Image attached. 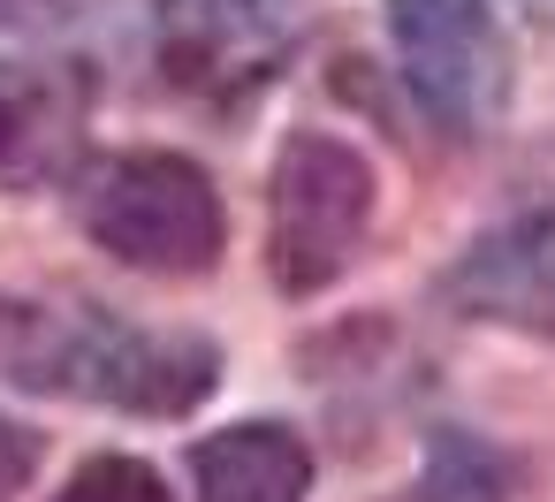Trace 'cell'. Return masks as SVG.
Segmentation results:
<instances>
[{"mask_svg": "<svg viewBox=\"0 0 555 502\" xmlns=\"http://www.w3.org/2000/svg\"><path fill=\"white\" fill-rule=\"evenodd\" d=\"M0 373L39 396H85L138 419H183L221 388V350L191 327H130L115 312H62L0 297Z\"/></svg>", "mask_w": 555, "mask_h": 502, "instance_id": "6da1fadb", "label": "cell"}, {"mask_svg": "<svg viewBox=\"0 0 555 502\" xmlns=\"http://www.w3.org/2000/svg\"><path fill=\"white\" fill-rule=\"evenodd\" d=\"M77 221L138 274H214L229 244L221 191L183 153H115L77 176Z\"/></svg>", "mask_w": 555, "mask_h": 502, "instance_id": "7a4b0ae2", "label": "cell"}, {"mask_svg": "<svg viewBox=\"0 0 555 502\" xmlns=\"http://www.w3.org/2000/svg\"><path fill=\"white\" fill-rule=\"evenodd\" d=\"M373 236V168L335 130H297L267 176V274L282 297L335 289Z\"/></svg>", "mask_w": 555, "mask_h": 502, "instance_id": "3957f363", "label": "cell"}, {"mask_svg": "<svg viewBox=\"0 0 555 502\" xmlns=\"http://www.w3.org/2000/svg\"><path fill=\"white\" fill-rule=\"evenodd\" d=\"M396 69L449 138H487L509 107V39L494 0H388Z\"/></svg>", "mask_w": 555, "mask_h": 502, "instance_id": "277c9868", "label": "cell"}, {"mask_svg": "<svg viewBox=\"0 0 555 502\" xmlns=\"http://www.w3.org/2000/svg\"><path fill=\"white\" fill-rule=\"evenodd\" d=\"M297 39V0H153L160 77L198 107L259 100Z\"/></svg>", "mask_w": 555, "mask_h": 502, "instance_id": "5b68a950", "label": "cell"}, {"mask_svg": "<svg viewBox=\"0 0 555 502\" xmlns=\"http://www.w3.org/2000/svg\"><path fill=\"white\" fill-rule=\"evenodd\" d=\"M92 77L85 62H0V191H47L85 160Z\"/></svg>", "mask_w": 555, "mask_h": 502, "instance_id": "8992f818", "label": "cell"}, {"mask_svg": "<svg viewBox=\"0 0 555 502\" xmlns=\"http://www.w3.org/2000/svg\"><path fill=\"white\" fill-rule=\"evenodd\" d=\"M449 305L464 320L509 327V335H555V198L494 221L456 267H449Z\"/></svg>", "mask_w": 555, "mask_h": 502, "instance_id": "52a82bcc", "label": "cell"}, {"mask_svg": "<svg viewBox=\"0 0 555 502\" xmlns=\"http://www.w3.org/2000/svg\"><path fill=\"white\" fill-rule=\"evenodd\" d=\"M191 479H198V502H305L312 449L282 419H244L191 449Z\"/></svg>", "mask_w": 555, "mask_h": 502, "instance_id": "ba28073f", "label": "cell"}, {"mask_svg": "<svg viewBox=\"0 0 555 502\" xmlns=\"http://www.w3.org/2000/svg\"><path fill=\"white\" fill-rule=\"evenodd\" d=\"M509 479H517V464H509L494 441H479V434H464V426H441V434L426 441V464H418V479L403 487V502H502Z\"/></svg>", "mask_w": 555, "mask_h": 502, "instance_id": "9c48e42d", "label": "cell"}, {"mask_svg": "<svg viewBox=\"0 0 555 502\" xmlns=\"http://www.w3.org/2000/svg\"><path fill=\"white\" fill-rule=\"evenodd\" d=\"M54 502H176V494L145 456H85Z\"/></svg>", "mask_w": 555, "mask_h": 502, "instance_id": "30bf717a", "label": "cell"}, {"mask_svg": "<svg viewBox=\"0 0 555 502\" xmlns=\"http://www.w3.org/2000/svg\"><path fill=\"white\" fill-rule=\"evenodd\" d=\"M107 0H0V31H62V24H85Z\"/></svg>", "mask_w": 555, "mask_h": 502, "instance_id": "8fae6325", "label": "cell"}, {"mask_svg": "<svg viewBox=\"0 0 555 502\" xmlns=\"http://www.w3.org/2000/svg\"><path fill=\"white\" fill-rule=\"evenodd\" d=\"M39 472V434L16 426V419H0V502H16Z\"/></svg>", "mask_w": 555, "mask_h": 502, "instance_id": "7c38bea8", "label": "cell"}, {"mask_svg": "<svg viewBox=\"0 0 555 502\" xmlns=\"http://www.w3.org/2000/svg\"><path fill=\"white\" fill-rule=\"evenodd\" d=\"M525 9H532V16H555V0H525Z\"/></svg>", "mask_w": 555, "mask_h": 502, "instance_id": "4fadbf2b", "label": "cell"}]
</instances>
